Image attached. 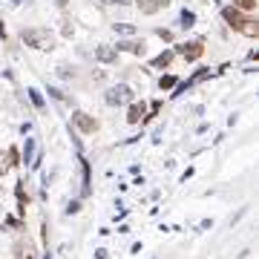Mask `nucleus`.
Masks as SVG:
<instances>
[{"mask_svg":"<svg viewBox=\"0 0 259 259\" xmlns=\"http://www.w3.org/2000/svg\"><path fill=\"white\" fill-rule=\"evenodd\" d=\"M24 44L26 46H35L40 52H49V49H55V35L44 29V26H38V29H26L24 32Z\"/></svg>","mask_w":259,"mask_h":259,"instance_id":"obj_1","label":"nucleus"},{"mask_svg":"<svg viewBox=\"0 0 259 259\" xmlns=\"http://www.w3.org/2000/svg\"><path fill=\"white\" fill-rule=\"evenodd\" d=\"M132 101V90L130 86H112L110 92H106V104H112V106H118V104H130Z\"/></svg>","mask_w":259,"mask_h":259,"instance_id":"obj_2","label":"nucleus"},{"mask_svg":"<svg viewBox=\"0 0 259 259\" xmlns=\"http://www.w3.org/2000/svg\"><path fill=\"white\" fill-rule=\"evenodd\" d=\"M176 52L182 55V58L196 60V58H202V52H204V44H202V40H190V44H182Z\"/></svg>","mask_w":259,"mask_h":259,"instance_id":"obj_3","label":"nucleus"},{"mask_svg":"<svg viewBox=\"0 0 259 259\" xmlns=\"http://www.w3.org/2000/svg\"><path fill=\"white\" fill-rule=\"evenodd\" d=\"M72 124L81 130V132H95V130H98V121H95L92 116H86V112H75V116H72Z\"/></svg>","mask_w":259,"mask_h":259,"instance_id":"obj_4","label":"nucleus"},{"mask_svg":"<svg viewBox=\"0 0 259 259\" xmlns=\"http://www.w3.org/2000/svg\"><path fill=\"white\" fill-rule=\"evenodd\" d=\"M222 18H224V24L230 26V29H242V24H245L248 18L239 9H234V6H228V9H222Z\"/></svg>","mask_w":259,"mask_h":259,"instance_id":"obj_5","label":"nucleus"},{"mask_svg":"<svg viewBox=\"0 0 259 259\" xmlns=\"http://www.w3.org/2000/svg\"><path fill=\"white\" fill-rule=\"evenodd\" d=\"M95 60H101V64H112V60H118V52L112 46L101 44V46H95Z\"/></svg>","mask_w":259,"mask_h":259,"instance_id":"obj_6","label":"nucleus"},{"mask_svg":"<svg viewBox=\"0 0 259 259\" xmlns=\"http://www.w3.org/2000/svg\"><path fill=\"white\" fill-rule=\"evenodd\" d=\"M116 52H132V55H144V40H121Z\"/></svg>","mask_w":259,"mask_h":259,"instance_id":"obj_7","label":"nucleus"},{"mask_svg":"<svg viewBox=\"0 0 259 259\" xmlns=\"http://www.w3.org/2000/svg\"><path fill=\"white\" fill-rule=\"evenodd\" d=\"M170 60H173V52L167 49V52H162L158 58H153V66L156 70H164V66H170Z\"/></svg>","mask_w":259,"mask_h":259,"instance_id":"obj_8","label":"nucleus"},{"mask_svg":"<svg viewBox=\"0 0 259 259\" xmlns=\"http://www.w3.org/2000/svg\"><path fill=\"white\" fill-rule=\"evenodd\" d=\"M24 162L35 164V138H26V147H24Z\"/></svg>","mask_w":259,"mask_h":259,"instance_id":"obj_9","label":"nucleus"},{"mask_svg":"<svg viewBox=\"0 0 259 259\" xmlns=\"http://www.w3.org/2000/svg\"><path fill=\"white\" fill-rule=\"evenodd\" d=\"M142 116H144V104H136V106H130L127 121H130V124H138V121H142Z\"/></svg>","mask_w":259,"mask_h":259,"instance_id":"obj_10","label":"nucleus"},{"mask_svg":"<svg viewBox=\"0 0 259 259\" xmlns=\"http://www.w3.org/2000/svg\"><path fill=\"white\" fill-rule=\"evenodd\" d=\"M239 32H245L248 38H256V32H259V26H256V20H250V18H248L245 24H242V29H239Z\"/></svg>","mask_w":259,"mask_h":259,"instance_id":"obj_11","label":"nucleus"},{"mask_svg":"<svg viewBox=\"0 0 259 259\" xmlns=\"http://www.w3.org/2000/svg\"><path fill=\"white\" fill-rule=\"evenodd\" d=\"M116 32L118 35H136V26L132 24H116Z\"/></svg>","mask_w":259,"mask_h":259,"instance_id":"obj_12","label":"nucleus"},{"mask_svg":"<svg viewBox=\"0 0 259 259\" xmlns=\"http://www.w3.org/2000/svg\"><path fill=\"white\" fill-rule=\"evenodd\" d=\"M138 9H142V14H156V12H158L150 0H138Z\"/></svg>","mask_w":259,"mask_h":259,"instance_id":"obj_13","label":"nucleus"},{"mask_svg":"<svg viewBox=\"0 0 259 259\" xmlns=\"http://www.w3.org/2000/svg\"><path fill=\"white\" fill-rule=\"evenodd\" d=\"M196 24V14L193 12H188V9H184V12H182V26H184V29H190V26Z\"/></svg>","mask_w":259,"mask_h":259,"instance_id":"obj_14","label":"nucleus"},{"mask_svg":"<svg viewBox=\"0 0 259 259\" xmlns=\"http://www.w3.org/2000/svg\"><path fill=\"white\" fill-rule=\"evenodd\" d=\"M234 9H256V0H234Z\"/></svg>","mask_w":259,"mask_h":259,"instance_id":"obj_15","label":"nucleus"},{"mask_svg":"<svg viewBox=\"0 0 259 259\" xmlns=\"http://www.w3.org/2000/svg\"><path fill=\"white\" fill-rule=\"evenodd\" d=\"M173 84H176V78H173V75H164V78L158 81V86H162V90H170Z\"/></svg>","mask_w":259,"mask_h":259,"instance_id":"obj_16","label":"nucleus"},{"mask_svg":"<svg viewBox=\"0 0 259 259\" xmlns=\"http://www.w3.org/2000/svg\"><path fill=\"white\" fill-rule=\"evenodd\" d=\"M6 156H9V167L20 164V162H18V150H14V147H9V150H6Z\"/></svg>","mask_w":259,"mask_h":259,"instance_id":"obj_17","label":"nucleus"},{"mask_svg":"<svg viewBox=\"0 0 259 259\" xmlns=\"http://www.w3.org/2000/svg\"><path fill=\"white\" fill-rule=\"evenodd\" d=\"M6 170H9V156H6V153H0V176H3Z\"/></svg>","mask_w":259,"mask_h":259,"instance_id":"obj_18","label":"nucleus"},{"mask_svg":"<svg viewBox=\"0 0 259 259\" xmlns=\"http://www.w3.org/2000/svg\"><path fill=\"white\" fill-rule=\"evenodd\" d=\"M32 104H35V106H44V98H40L35 90H32Z\"/></svg>","mask_w":259,"mask_h":259,"instance_id":"obj_19","label":"nucleus"},{"mask_svg":"<svg viewBox=\"0 0 259 259\" xmlns=\"http://www.w3.org/2000/svg\"><path fill=\"white\" fill-rule=\"evenodd\" d=\"M150 3H153L156 9H164V6H167V3H170V0H150Z\"/></svg>","mask_w":259,"mask_h":259,"instance_id":"obj_20","label":"nucleus"},{"mask_svg":"<svg viewBox=\"0 0 259 259\" xmlns=\"http://www.w3.org/2000/svg\"><path fill=\"white\" fill-rule=\"evenodd\" d=\"M78 210H81V204H78V202H72L70 208H66V213H78Z\"/></svg>","mask_w":259,"mask_h":259,"instance_id":"obj_21","label":"nucleus"},{"mask_svg":"<svg viewBox=\"0 0 259 259\" xmlns=\"http://www.w3.org/2000/svg\"><path fill=\"white\" fill-rule=\"evenodd\" d=\"M104 3H127V0H104Z\"/></svg>","mask_w":259,"mask_h":259,"instance_id":"obj_22","label":"nucleus"},{"mask_svg":"<svg viewBox=\"0 0 259 259\" xmlns=\"http://www.w3.org/2000/svg\"><path fill=\"white\" fill-rule=\"evenodd\" d=\"M14 3H18V0H14Z\"/></svg>","mask_w":259,"mask_h":259,"instance_id":"obj_23","label":"nucleus"},{"mask_svg":"<svg viewBox=\"0 0 259 259\" xmlns=\"http://www.w3.org/2000/svg\"><path fill=\"white\" fill-rule=\"evenodd\" d=\"M26 259H29V256H26Z\"/></svg>","mask_w":259,"mask_h":259,"instance_id":"obj_24","label":"nucleus"}]
</instances>
